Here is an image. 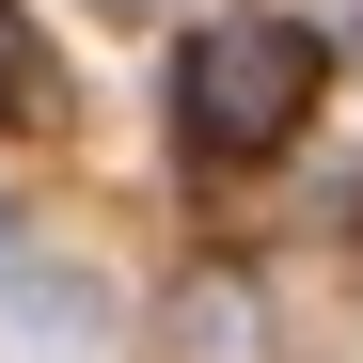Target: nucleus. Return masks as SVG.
Here are the masks:
<instances>
[{"label": "nucleus", "mask_w": 363, "mask_h": 363, "mask_svg": "<svg viewBox=\"0 0 363 363\" xmlns=\"http://www.w3.org/2000/svg\"><path fill=\"white\" fill-rule=\"evenodd\" d=\"M316 95H332V48H316V16H284V0H237V16H206L190 48H174V143H190L206 174L284 158L300 127H316Z\"/></svg>", "instance_id": "f257e3e1"}, {"label": "nucleus", "mask_w": 363, "mask_h": 363, "mask_svg": "<svg viewBox=\"0 0 363 363\" xmlns=\"http://www.w3.org/2000/svg\"><path fill=\"white\" fill-rule=\"evenodd\" d=\"M0 127H64V64H48V32L0 0Z\"/></svg>", "instance_id": "f03ea898"}, {"label": "nucleus", "mask_w": 363, "mask_h": 363, "mask_svg": "<svg viewBox=\"0 0 363 363\" xmlns=\"http://www.w3.org/2000/svg\"><path fill=\"white\" fill-rule=\"evenodd\" d=\"M95 16H158V0H95Z\"/></svg>", "instance_id": "7ed1b4c3"}]
</instances>
